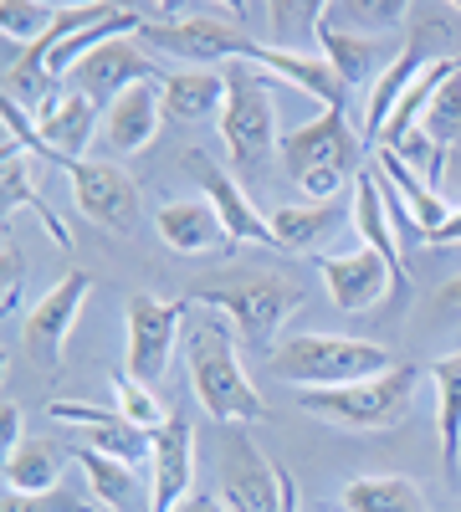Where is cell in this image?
I'll return each instance as SVG.
<instances>
[{
	"label": "cell",
	"mask_w": 461,
	"mask_h": 512,
	"mask_svg": "<svg viewBox=\"0 0 461 512\" xmlns=\"http://www.w3.org/2000/svg\"><path fill=\"white\" fill-rule=\"evenodd\" d=\"M441 41H451V31H446V21L436 16V11H421L415 16V31H405V52H400V62L374 82V93H369V113H364V139H380L385 134V123H390V113L400 108V98L421 82V72L431 67V62H441V57H431Z\"/></svg>",
	"instance_id": "8fae6325"
},
{
	"label": "cell",
	"mask_w": 461,
	"mask_h": 512,
	"mask_svg": "<svg viewBox=\"0 0 461 512\" xmlns=\"http://www.w3.org/2000/svg\"><path fill=\"white\" fill-rule=\"evenodd\" d=\"M318 272H323L328 297L339 313H369V308L390 303V267L369 246H359L349 256H318Z\"/></svg>",
	"instance_id": "d6986e66"
},
{
	"label": "cell",
	"mask_w": 461,
	"mask_h": 512,
	"mask_svg": "<svg viewBox=\"0 0 461 512\" xmlns=\"http://www.w3.org/2000/svg\"><path fill=\"white\" fill-rule=\"evenodd\" d=\"M415 379H421V364H395L390 374L339 384V390H303L298 405L349 436H374V431H395V425L410 420Z\"/></svg>",
	"instance_id": "3957f363"
},
{
	"label": "cell",
	"mask_w": 461,
	"mask_h": 512,
	"mask_svg": "<svg viewBox=\"0 0 461 512\" xmlns=\"http://www.w3.org/2000/svg\"><path fill=\"white\" fill-rule=\"evenodd\" d=\"M47 420L57 425H77V446H93L123 466H154V436L129 425L118 410H103V405H77V400H47Z\"/></svg>",
	"instance_id": "9a60e30c"
},
{
	"label": "cell",
	"mask_w": 461,
	"mask_h": 512,
	"mask_svg": "<svg viewBox=\"0 0 461 512\" xmlns=\"http://www.w3.org/2000/svg\"><path fill=\"white\" fill-rule=\"evenodd\" d=\"M226 108V67H200V72H170L164 77V113L180 123H200Z\"/></svg>",
	"instance_id": "d4e9b609"
},
{
	"label": "cell",
	"mask_w": 461,
	"mask_h": 512,
	"mask_svg": "<svg viewBox=\"0 0 461 512\" xmlns=\"http://www.w3.org/2000/svg\"><path fill=\"white\" fill-rule=\"evenodd\" d=\"M251 67H267V72H277L282 82H292V88H303L308 98H318L328 113H349V88H344L339 72H333L323 57H308V52H292V47H267V41H257V52H251Z\"/></svg>",
	"instance_id": "7402d4cb"
},
{
	"label": "cell",
	"mask_w": 461,
	"mask_h": 512,
	"mask_svg": "<svg viewBox=\"0 0 461 512\" xmlns=\"http://www.w3.org/2000/svg\"><path fill=\"white\" fill-rule=\"evenodd\" d=\"M175 512H231V507H226L221 497H205V492H190V497H185V502H180Z\"/></svg>",
	"instance_id": "ab89813d"
},
{
	"label": "cell",
	"mask_w": 461,
	"mask_h": 512,
	"mask_svg": "<svg viewBox=\"0 0 461 512\" xmlns=\"http://www.w3.org/2000/svg\"><path fill=\"white\" fill-rule=\"evenodd\" d=\"M164 123V82H134L123 98L103 108V139L113 154H139L154 144Z\"/></svg>",
	"instance_id": "44dd1931"
},
{
	"label": "cell",
	"mask_w": 461,
	"mask_h": 512,
	"mask_svg": "<svg viewBox=\"0 0 461 512\" xmlns=\"http://www.w3.org/2000/svg\"><path fill=\"white\" fill-rule=\"evenodd\" d=\"M390 369H395L390 349L333 333H292L272 354V374L282 384H298V390H339V384H359Z\"/></svg>",
	"instance_id": "277c9868"
},
{
	"label": "cell",
	"mask_w": 461,
	"mask_h": 512,
	"mask_svg": "<svg viewBox=\"0 0 461 512\" xmlns=\"http://www.w3.org/2000/svg\"><path fill=\"white\" fill-rule=\"evenodd\" d=\"M185 374H190V390L205 405V415L221 420V425H251V420H267V400L257 395V384L241 374L236 359V333L221 318H195L185 333Z\"/></svg>",
	"instance_id": "6da1fadb"
},
{
	"label": "cell",
	"mask_w": 461,
	"mask_h": 512,
	"mask_svg": "<svg viewBox=\"0 0 461 512\" xmlns=\"http://www.w3.org/2000/svg\"><path fill=\"white\" fill-rule=\"evenodd\" d=\"M62 482V451L26 441L11 461H6V487L11 492H52Z\"/></svg>",
	"instance_id": "1f68e13d"
},
{
	"label": "cell",
	"mask_w": 461,
	"mask_h": 512,
	"mask_svg": "<svg viewBox=\"0 0 461 512\" xmlns=\"http://www.w3.org/2000/svg\"><path fill=\"white\" fill-rule=\"evenodd\" d=\"M31 118H36L41 144L57 154V164L82 159V154H88V144H93V134H98V103L88 93H77V88L52 93Z\"/></svg>",
	"instance_id": "ffe728a7"
},
{
	"label": "cell",
	"mask_w": 461,
	"mask_h": 512,
	"mask_svg": "<svg viewBox=\"0 0 461 512\" xmlns=\"http://www.w3.org/2000/svg\"><path fill=\"white\" fill-rule=\"evenodd\" d=\"M415 128H421V134H426L441 154H451V144L461 139V67L441 82V93L431 98V108L421 113V123H415Z\"/></svg>",
	"instance_id": "d6a6232c"
},
{
	"label": "cell",
	"mask_w": 461,
	"mask_h": 512,
	"mask_svg": "<svg viewBox=\"0 0 461 512\" xmlns=\"http://www.w3.org/2000/svg\"><path fill=\"white\" fill-rule=\"evenodd\" d=\"M282 164L287 175L298 180V190L308 195V205H323V200H339L344 180L359 175V134L349 128V113H318L313 123L292 128L282 139Z\"/></svg>",
	"instance_id": "5b68a950"
},
{
	"label": "cell",
	"mask_w": 461,
	"mask_h": 512,
	"mask_svg": "<svg viewBox=\"0 0 461 512\" xmlns=\"http://www.w3.org/2000/svg\"><path fill=\"white\" fill-rule=\"evenodd\" d=\"M0 190H6V231H11V221H16V210H36L41 226H47V236H52V246H57V251H72V236H67L62 216H57V210L41 200L36 185H31L26 154H6V164H0Z\"/></svg>",
	"instance_id": "83f0119b"
},
{
	"label": "cell",
	"mask_w": 461,
	"mask_h": 512,
	"mask_svg": "<svg viewBox=\"0 0 461 512\" xmlns=\"http://www.w3.org/2000/svg\"><path fill=\"white\" fill-rule=\"evenodd\" d=\"M88 292H93V272H67V277L31 308V318H26V328H21V344H26V354H31L36 369L52 374V369L62 364L67 333H72L82 303H88Z\"/></svg>",
	"instance_id": "2e32d148"
},
{
	"label": "cell",
	"mask_w": 461,
	"mask_h": 512,
	"mask_svg": "<svg viewBox=\"0 0 461 512\" xmlns=\"http://www.w3.org/2000/svg\"><path fill=\"white\" fill-rule=\"evenodd\" d=\"M195 477V425L185 410L170 415L164 431H154V466H149V512H175L190 497Z\"/></svg>",
	"instance_id": "ac0fdd59"
},
{
	"label": "cell",
	"mask_w": 461,
	"mask_h": 512,
	"mask_svg": "<svg viewBox=\"0 0 461 512\" xmlns=\"http://www.w3.org/2000/svg\"><path fill=\"white\" fill-rule=\"evenodd\" d=\"M67 456L88 472V487H93V497L103 507H113V512H149V497L134 482V466H123V461H113V456H103L93 446H77V441H67Z\"/></svg>",
	"instance_id": "cb8c5ba5"
},
{
	"label": "cell",
	"mask_w": 461,
	"mask_h": 512,
	"mask_svg": "<svg viewBox=\"0 0 461 512\" xmlns=\"http://www.w3.org/2000/svg\"><path fill=\"white\" fill-rule=\"evenodd\" d=\"M0 262H6V313H11L21 303V246L11 231H6V246H0Z\"/></svg>",
	"instance_id": "8d00e7d4"
},
{
	"label": "cell",
	"mask_w": 461,
	"mask_h": 512,
	"mask_svg": "<svg viewBox=\"0 0 461 512\" xmlns=\"http://www.w3.org/2000/svg\"><path fill=\"white\" fill-rule=\"evenodd\" d=\"M0 512H98L72 482H57L52 492H11L6 487V507Z\"/></svg>",
	"instance_id": "e575fe53"
},
{
	"label": "cell",
	"mask_w": 461,
	"mask_h": 512,
	"mask_svg": "<svg viewBox=\"0 0 461 512\" xmlns=\"http://www.w3.org/2000/svg\"><path fill=\"white\" fill-rule=\"evenodd\" d=\"M380 175H385V180H390V185L405 195V205L415 210V221H421V231H426V236H431L436 226H446L451 205L441 200V190H431L421 175H415V169H410L395 149H380Z\"/></svg>",
	"instance_id": "f546056e"
},
{
	"label": "cell",
	"mask_w": 461,
	"mask_h": 512,
	"mask_svg": "<svg viewBox=\"0 0 461 512\" xmlns=\"http://www.w3.org/2000/svg\"><path fill=\"white\" fill-rule=\"evenodd\" d=\"M67 180H72V200L77 210L88 216L93 226L123 236L139 226V185L123 175L118 164H103V159H72L62 164Z\"/></svg>",
	"instance_id": "7c38bea8"
},
{
	"label": "cell",
	"mask_w": 461,
	"mask_h": 512,
	"mask_svg": "<svg viewBox=\"0 0 461 512\" xmlns=\"http://www.w3.org/2000/svg\"><path fill=\"white\" fill-rule=\"evenodd\" d=\"M185 303L221 313L246 349L277 354V333H282V323L292 313L308 303V292H303V282L277 277V272H241L231 282H211V287L185 292Z\"/></svg>",
	"instance_id": "7a4b0ae2"
},
{
	"label": "cell",
	"mask_w": 461,
	"mask_h": 512,
	"mask_svg": "<svg viewBox=\"0 0 461 512\" xmlns=\"http://www.w3.org/2000/svg\"><path fill=\"white\" fill-rule=\"evenodd\" d=\"M221 502L231 512H287L282 466H272L251 446L246 425H226V436H221Z\"/></svg>",
	"instance_id": "9c48e42d"
},
{
	"label": "cell",
	"mask_w": 461,
	"mask_h": 512,
	"mask_svg": "<svg viewBox=\"0 0 461 512\" xmlns=\"http://www.w3.org/2000/svg\"><path fill=\"white\" fill-rule=\"evenodd\" d=\"M113 410L129 420V425H139V431H164V425H170V415L175 410H164V400L149 390V384H139L129 369H118L113 374Z\"/></svg>",
	"instance_id": "4dcf8cb0"
},
{
	"label": "cell",
	"mask_w": 461,
	"mask_h": 512,
	"mask_svg": "<svg viewBox=\"0 0 461 512\" xmlns=\"http://www.w3.org/2000/svg\"><path fill=\"white\" fill-rule=\"evenodd\" d=\"M436 313L451 318V323H461V272H456L451 282H441V292H436Z\"/></svg>",
	"instance_id": "74e56055"
},
{
	"label": "cell",
	"mask_w": 461,
	"mask_h": 512,
	"mask_svg": "<svg viewBox=\"0 0 461 512\" xmlns=\"http://www.w3.org/2000/svg\"><path fill=\"white\" fill-rule=\"evenodd\" d=\"M339 512H426V497L405 477H359L344 487Z\"/></svg>",
	"instance_id": "f1b7e54d"
},
{
	"label": "cell",
	"mask_w": 461,
	"mask_h": 512,
	"mask_svg": "<svg viewBox=\"0 0 461 512\" xmlns=\"http://www.w3.org/2000/svg\"><path fill=\"white\" fill-rule=\"evenodd\" d=\"M221 139L241 169H262L267 154L277 149V108L272 88L262 72H251V62L226 67V108H221Z\"/></svg>",
	"instance_id": "52a82bcc"
},
{
	"label": "cell",
	"mask_w": 461,
	"mask_h": 512,
	"mask_svg": "<svg viewBox=\"0 0 461 512\" xmlns=\"http://www.w3.org/2000/svg\"><path fill=\"white\" fill-rule=\"evenodd\" d=\"M21 431H26V415H21V405H16V400H6V410H0V451H6V461L26 446V441H21Z\"/></svg>",
	"instance_id": "d590c367"
},
{
	"label": "cell",
	"mask_w": 461,
	"mask_h": 512,
	"mask_svg": "<svg viewBox=\"0 0 461 512\" xmlns=\"http://www.w3.org/2000/svg\"><path fill=\"white\" fill-rule=\"evenodd\" d=\"M190 303H164L154 292H134L129 297V374L139 384H159L170 374V354L180 338V313Z\"/></svg>",
	"instance_id": "5bb4252c"
},
{
	"label": "cell",
	"mask_w": 461,
	"mask_h": 512,
	"mask_svg": "<svg viewBox=\"0 0 461 512\" xmlns=\"http://www.w3.org/2000/svg\"><path fill=\"white\" fill-rule=\"evenodd\" d=\"M354 231L359 241L374 251V256H385V267H390V303L385 313L400 318L405 303H410V272H405V251H400V236H395V221H390V210H385V175H374V169L364 164L359 175H354Z\"/></svg>",
	"instance_id": "30bf717a"
},
{
	"label": "cell",
	"mask_w": 461,
	"mask_h": 512,
	"mask_svg": "<svg viewBox=\"0 0 461 512\" xmlns=\"http://www.w3.org/2000/svg\"><path fill=\"white\" fill-rule=\"evenodd\" d=\"M144 47L154 52H170V57H185V62H200V67H231V62H251L257 52V36L221 21L216 11H164L159 21L149 16L144 31H139Z\"/></svg>",
	"instance_id": "8992f818"
},
{
	"label": "cell",
	"mask_w": 461,
	"mask_h": 512,
	"mask_svg": "<svg viewBox=\"0 0 461 512\" xmlns=\"http://www.w3.org/2000/svg\"><path fill=\"white\" fill-rule=\"evenodd\" d=\"M426 246H461V205L446 216V226H436V231L426 236Z\"/></svg>",
	"instance_id": "f35d334b"
},
{
	"label": "cell",
	"mask_w": 461,
	"mask_h": 512,
	"mask_svg": "<svg viewBox=\"0 0 461 512\" xmlns=\"http://www.w3.org/2000/svg\"><path fill=\"white\" fill-rule=\"evenodd\" d=\"M313 36H318V47H323V62L339 72V82H344L349 93L364 88V82H380L400 62V52H405V31H374V36H364V31L339 26V21L328 16V6H323Z\"/></svg>",
	"instance_id": "ba28073f"
},
{
	"label": "cell",
	"mask_w": 461,
	"mask_h": 512,
	"mask_svg": "<svg viewBox=\"0 0 461 512\" xmlns=\"http://www.w3.org/2000/svg\"><path fill=\"white\" fill-rule=\"evenodd\" d=\"M185 169L195 175V185H200L205 195H211V205H216V216H221V226H226L231 246H236V241H262V246H277L272 221L262 216L257 205H251V195L226 175L221 164L205 159V149H185Z\"/></svg>",
	"instance_id": "e0dca14e"
},
{
	"label": "cell",
	"mask_w": 461,
	"mask_h": 512,
	"mask_svg": "<svg viewBox=\"0 0 461 512\" xmlns=\"http://www.w3.org/2000/svg\"><path fill=\"white\" fill-rule=\"evenodd\" d=\"M431 379H436V431H441V466H446V482H456V472H461V354L431 359Z\"/></svg>",
	"instance_id": "4316f807"
},
{
	"label": "cell",
	"mask_w": 461,
	"mask_h": 512,
	"mask_svg": "<svg viewBox=\"0 0 461 512\" xmlns=\"http://www.w3.org/2000/svg\"><path fill=\"white\" fill-rule=\"evenodd\" d=\"M57 11L62 6H47V0H6L0 6V31H6V41H16V52H26L52 31Z\"/></svg>",
	"instance_id": "836d02e7"
},
{
	"label": "cell",
	"mask_w": 461,
	"mask_h": 512,
	"mask_svg": "<svg viewBox=\"0 0 461 512\" xmlns=\"http://www.w3.org/2000/svg\"><path fill=\"white\" fill-rule=\"evenodd\" d=\"M344 216H354V210H344L339 200H323V205H282L267 221L282 251H318V241L339 231Z\"/></svg>",
	"instance_id": "484cf974"
},
{
	"label": "cell",
	"mask_w": 461,
	"mask_h": 512,
	"mask_svg": "<svg viewBox=\"0 0 461 512\" xmlns=\"http://www.w3.org/2000/svg\"><path fill=\"white\" fill-rule=\"evenodd\" d=\"M170 72H159V62L144 52V41H134V36H113V41H103L98 52H88L77 62V72L67 77V88H77V93H88L98 108H108L113 98H123L134 88V82H164Z\"/></svg>",
	"instance_id": "4fadbf2b"
},
{
	"label": "cell",
	"mask_w": 461,
	"mask_h": 512,
	"mask_svg": "<svg viewBox=\"0 0 461 512\" xmlns=\"http://www.w3.org/2000/svg\"><path fill=\"white\" fill-rule=\"evenodd\" d=\"M159 241L170 251H185V256H205V251H226L231 236L216 216L211 200H175L159 210Z\"/></svg>",
	"instance_id": "603a6c76"
}]
</instances>
